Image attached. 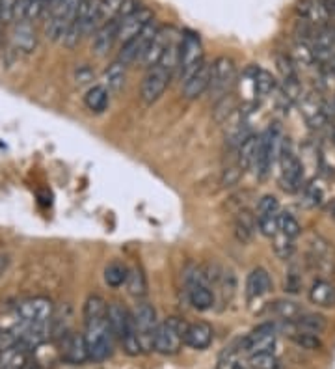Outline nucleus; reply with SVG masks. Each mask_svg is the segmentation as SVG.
Listing matches in <instances>:
<instances>
[{
    "label": "nucleus",
    "mask_w": 335,
    "mask_h": 369,
    "mask_svg": "<svg viewBox=\"0 0 335 369\" xmlns=\"http://www.w3.org/2000/svg\"><path fill=\"white\" fill-rule=\"evenodd\" d=\"M278 226H279V233L290 237V239H296L302 233V226L296 221L295 216L287 213V211H279L278 215Z\"/></svg>",
    "instance_id": "4c0bfd02"
},
{
    "label": "nucleus",
    "mask_w": 335,
    "mask_h": 369,
    "mask_svg": "<svg viewBox=\"0 0 335 369\" xmlns=\"http://www.w3.org/2000/svg\"><path fill=\"white\" fill-rule=\"evenodd\" d=\"M41 2H43V4H49V6H51L52 0H41Z\"/></svg>",
    "instance_id": "603ef678"
},
{
    "label": "nucleus",
    "mask_w": 335,
    "mask_h": 369,
    "mask_svg": "<svg viewBox=\"0 0 335 369\" xmlns=\"http://www.w3.org/2000/svg\"><path fill=\"white\" fill-rule=\"evenodd\" d=\"M177 36V32L173 26H158V30L155 32V36L149 40V43L143 47L142 54H140V60L138 64L143 67H155L158 66V62H160V57H163V52L166 51L168 43L173 40V37Z\"/></svg>",
    "instance_id": "9b49d317"
},
{
    "label": "nucleus",
    "mask_w": 335,
    "mask_h": 369,
    "mask_svg": "<svg viewBox=\"0 0 335 369\" xmlns=\"http://www.w3.org/2000/svg\"><path fill=\"white\" fill-rule=\"evenodd\" d=\"M257 148H259V136H257V134H248V136L239 144L237 164H239L242 172L254 170L255 159H257Z\"/></svg>",
    "instance_id": "a878e982"
},
{
    "label": "nucleus",
    "mask_w": 335,
    "mask_h": 369,
    "mask_svg": "<svg viewBox=\"0 0 335 369\" xmlns=\"http://www.w3.org/2000/svg\"><path fill=\"white\" fill-rule=\"evenodd\" d=\"M17 0H0V23L10 25L13 23V13H16Z\"/></svg>",
    "instance_id": "a18cd8bd"
},
{
    "label": "nucleus",
    "mask_w": 335,
    "mask_h": 369,
    "mask_svg": "<svg viewBox=\"0 0 335 369\" xmlns=\"http://www.w3.org/2000/svg\"><path fill=\"white\" fill-rule=\"evenodd\" d=\"M259 215H279V200L272 194H264L257 204V216Z\"/></svg>",
    "instance_id": "79ce46f5"
},
{
    "label": "nucleus",
    "mask_w": 335,
    "mask_h": 369,
    "mask_svg": "<svg viewBox=\"0 0 335 369\" xmlns=\"http://www.w3.org/2000/svg\"><path fill=\"white\" fill-rule=\"evenodd\" d=\"M86 324V330H84V341H86L88 348V360L90 362H105L112 356L114 353V334L110 330V324H108L107 317L99 319H90V321H84Z\"/></svg>",
    "instance_id": "f257e3e1"
},
{
    "label": "nucleus",
    "mask_w": 335,
    "mask_h": 369,
    "mask_svg": "<svg viewBox=\"0 0 335 369\" xmlns=\"http://www.w3.org/2000/svg\"><path fill=\"white\" fill-rule=\"evenodd\" d=\"M155 19V13L153 10L142 6L140 10H136L131 16L123 17V19H117V41L119 43H125V41L132 40V37L140 34V32L146 28V26Z\"/></svg>",
    "instance_id": "f8f14e48"
},
{
    "label": "nucleus",
    "mask_w": 335,
    "mask_h": 369,
    "mask_svg": "<svg viewBox=\"0 0 335 369\" xmlns=\"http://www.w3.org/2000/svg\"><path fill=\"white\" fill-rule=\"evenodd\" d=\"M170 81H172V73L166 71L164 67H149L148 73L143 75L142 84H140V99H142L143 105L151 107L163 98Z\"/></svg>",
    "instance_id": "1a4fd4ad"
},
{
    "label": "nucleus",
    "mask_w": 335,
    "mask_h": 369,
    "mask_svg": "<svg viewBox=\"0 0 335 369\" xmlns=\"http://www.w3.org/2000/svg\"><path fill=\"white\" fill-rule=\"evenodd\" d=\"M281 131L279 127H269L263 134H259V148H257V159H255V175L259 180H266V175L272 170V164L279 157L281 151Z\"/></svg>",
    "instance_id": "20e7f679"
},
{
    "label": "nucleus",
    "mask_w": 335,
    "mask_h": 369,
    "mask_svg": "<svg viewBox=\"0 0 335 369\" xmlns=\"http://www.w3.org/2000/svg\"><path fill=\"white\" fill-rule=\"evenodd\" d=\"M257 230L263 233L264 237H276L279 233L278 226V215H259L257 216Z\"/></svg>",
    "instance_id": "ea45409f"
},
{
    "label": "nucleus",
    "mask_w": 335,
    "mask_h": 369,
    "mask_svg": "<svg viewBox=\"0 0 335 369\" xmlns=\"http://www.w3.org/2000/svg\"><path fill=\"white\" fill-rule=\"evenodd\" d=\"M4 25H2V23H0V47H2V43H4Z\"/></svg>",
    "instance_id": "8fccbe9b"
},
{
    "label": "nucleus",
    "mask_w": 335,
    "mask_h": 369,
    "mask_svg": "<svg viewBox=\"0 0 335 369\" xmlns=\"http://www.w3.org/2000/svg\"><path fill=\"white\" fill-rule=\"evenodd\" d=\"M214 339V330L213 327L205 321H198V323H192L187 327V332H184V345L190 348H196V351H205V348L211 347Z\"/></svg>",
    "instance_id": "dca6fc26"
},
{
    "label": "nucleus",
    "mask_w": 335,
    "mask_h": 369,
    "mask_svg": "<svg viewBox=\"0 0 335 369\" xmlns=\"http://www.w3.org/2000/svg\"><path fill=\"white\" fill-rule=\"evenodd\" d=\"M296 327L300 330H305V332H313V334H320L324 332L326 327H328V319L320 313H307L304 312L300 315L298 319L295 321Z\"/></svg>",
    "instance_id": "2f4dec72"
},
{
    "label": "nucleus",
    "mask_w": 335,
    "mask_h": 369,
    "mask_svg": "<svg viewBox=\"0 0 335 369\" xmlns=\"http://www.w3.org/2000/svg\"><path fill=\"white\" fill-rule=\"evenodd\" d=\"M334 142H335V131H334Z\"/></svg>",
    "instance_id": "5fc2aeb1"
},
{
    "label": "nucleus",
    "mask_w": 335,
    "mask_h": 369,
    "mask_svg": "<svg viewBox=\"0 0 335 369\" xmlns=\"http://www.w3.org/2000/svg\"><path fill=\"white\" fill-rule=\"evenodd\" d=\"M307 297H310L311 304L319 308H335V286L328 280L319 278L311 283Z\"/></svg>",
    "instance_id": "412c9836"
},
{
    "label": "nucleus",
    "mask_w": 335,
    "mask_h": 369,
    "mask_svg": "<svg viewBox=\"0 0 335 369\" xmlns=\"http://www.w3.org/2000/svg\"><path fill=\"white\" fill-rule=\"evenodd\" d=\"M108 313V303L101 295H90L84 303V310H82V315H84V321H90V319H99L107 317Z\"/></svg>",
    "instance_id": "72a5a7b5"
},
{
    "label": "nucleus",
    "mask_w": 335,
    "mask_h": 369,
    "mask_svg": "<svg viewBox=\"0 0 335 369\" xmlns=\"http://www.w3.org/2000/svg\"><path fill=\"white\" fill-rule=\"evenodd\" d=\"M304 198H305V204L311 205V207H317V205L322 204V189H320L319 184L315 181H311V183L304 184Z\"/></svg>",
    "instance_id": "37998d69"
},
{
    "label": "nucleus",
    "mask_w": 335,
    "mask_h": 369,
    "mask_svg": "<svg viewBox=\"0 0 335 369\" xmlns=\"http://www.w3.org/2000/svg\"><path fill=\"white\" fill-rule=\"evenodd\" d=\"M279 183L287 192H298L304 189V166L287 142L281 144L279 151Z\"/></svg>",
    "instance_id": "423d86ee"
},
{
    "label": "nucleus",
    "mask_w": 335,
    "mask_h": 369,
    "mask_svg": "<svg viewBox=\"0 0 335 369\" xmlns=\"http://www.w3.org/2000/svg\"><path fill=\"white\" fill-rule=\"evenodd\" d=\"M255 230H257V215H254L248 209L237 211V216H235V237L242 245H246V242L254 239Z\"/></svg>",
    "instance_id": "4be33fe9"
},
{
    "label": "nucleus",
    "mask_w": 335,
    "mask_h": 369,
    "mask_svg": "<svg viewBox=\"0 0 335 369\" xmlns=\"http://www.w3.org/2000/svg\"><path fill=\"white\" fill-rule=\"evenodd\" d=\"M54 315V304L47 297H30L20 300L13 310L16 324L49 323Z\"/></svg>",
    "instance_id": "0eeeda50"
},
{
    "label": "nucleus",
    "mask_w": 335,
    "mask_h": 369,
    "mask_svg": "<svg viewBox=\"0 0 335 369\" xmlns=\"http://www.w3.org/2000/svg\"><path fill=\"white\" fill-rule=\"evenodd\" d=\"M188 303L198 312H208L211 308H214L216 297L208 286H194L188 287Z\"/></svg>",
    "instance_id": "cd10ccee"
},
{
    "label": "nucleus",
    "mask_w": 335,
    "mask_h": 369,
    "mask_svg": "<svg viewBox=\"0 0 335 369\" xmlns=\"http://www.w3.org/2000/svg\"><path fill=\"white\" fill-rule=\"evenodd\" d=\"M276 334H278V328L274 323L259 324L244 336L240 341V351L248 356L257 353H272L276 347Z\"/></svg>",
    "instance_id": "9d476101"
},
{
    "label": "nucleus",
    "mask_w": 335,
    "mask_h": 369,
    "mask_svg": "<svg viewBox=\"0 0 335 369\" xmlns=\"http://www.w3.org/2000/svg\"><path fill=\"white\" fill-rule=\"evenodd\" d=\"M188 323L181 317H168L163 323H158L155 330V341L153 348L164 356H173L181 351L184 345V332Z\"/></svg>",
    "instance_id": "7ed1b4c3"
},
{
    "label": "nucleus",
    "mask_w": 335,
    "mask_h": 369,
    "mask_svg": "<svg viewBox=\"0 0 335 369\" xmlns=\"http://www.w3.org/2000/svg\"><path fill=\"white\" fill-rule=\"evenodd\" d=\"M211 84V64L204 62V66L194 73L192 77L183 82V95L184 99H198L208 90Z\"/></svg>",
    "instance_id": "a211bd4d"
},
{
    "label": "nucleus",
    "mask_w": 335,
    "mask_h": 369,
    "mask_svg": "<svg viewBox=\"0 0 335 369\" xmlns=\"http://www.w3.org/2000/svg\"><path fill=\"white\" fill-rule=\"evenodd\" d=\"M132 319H134V327H136L138 339H140L143 353L155 351L153 341H155V330L158 327L157 310L149 303H138L136 308L132 310Z\"/></svg>",
    "instance_id": "6e6552de"
},
{
    "label": "nucleus",
    "mask_w": 335,
    "mask_h": 369,
    "mask_svg": "<svg viewBox=\"0 0 335 369\" xmlns=\"http://www.w3.org/2000/svg\"><path fill=\"white\" fill-rule=\"evenodd\" d=\"M82 37H84V32H82L81 28V23H78L76 19H73L71 25L67 26L66 36H64V40H61V45L67 47V49H75V47L81 43Z\"/></svg>",
    "instance_id": "a19ab883"
},
{
    "label": "nucleus",
    "mask_w": 335,
    "mask_h": 369,
    "mask_svg": "<svg viewBox=\"0 0 335 369\" xmlns=\"http://www.w3.org/2000/svg\"><path fill=\"white\" fill-rule=\"evenodd\" d=\"M60 358L71 365H82L84 362H88V348L82 334H75L69 330L61 336Z\"/></svg>",
    "instance_id": "ddd939ff"
},
{
    "label": "nucleus",
    "mask_w": 335,
    "mask_h": 369,
    "mask_svg": "<svg viewBox=\"0 0 335 369\" xmlns=\"http://www.w3.org/2000/svg\"><path fill=\"white\" fill-rule=\"evenodd\" d=\"M205 51L204 43L199 34L192 30H184L181 34V43H179V77L181 81H188L199 67L204 66Z\"/></svg>",
    "instance_id": "f03ea898"
},
{
    "label": "nucleus",
    "mask_w": 335,
    "mask_h": 369,
    "mask_svg": "<svg viewBox=\"0 0 335 369\" xmlns=\"http://www.w3.org/2000/svg\"><path fill=\"white\" fill-rule=\"evenodd\" d=\"M8 257L6 256H0V276H2V274H4L6 272V269H8Z\"/></svg>",
    "instance_id": "09e8293b"
},
{
    "label": "nucleus",
    "mask_w": 335,
    "mask_h": 369,
    "mask_svg": "<svg viewBox=\"0 0 335 369\" xmlns=\"http://www.w3.org/2000/svg\"><path fill=\"white\" fill-rule=\"evenodd\" d=\"M242 174L244 172L240 170L239 164H237V166H229V168H225L222 172V180H220V184H222L223 189H231V187H235V184H239Z\"/></svg>",
    "instance_id": "c03bdc74"
},
{
    "label": "nucleus",
    "mask_w": 335,
    "mask_h": 369,
    "mask_svg": "<svg viewBox=\"0 0 335 369\" xmlns=\"http://www.w3.org/2000/svg\"><path fill=\"white\" fill-rule=\"evenodd\" d=\"M290 339H293L298 347L307 348V351H317V348H320V345H322L319 339V334L305 332V330H300V328L290 336Z\"/></svg>",
    "instance_id": "58836bf2"
},
{
    "label": "nucleus",
    "mask_w": 335,
    "mask_h": 369,
    "mask_svg": "<svg viewBox=\"0 0 335 369\" xmlns=\"http://www.w3.org/2000/svg\"><path fill=\"white\" fill-rule=\"evenodd\" d=\"M244 75L254 82L255 93H259L263 98H266V95H270V93L278 90V81H276V77L270 71L263 69V67L249 66Z\"/></svg>",
    "instance_id": "aec40b11"
},
{
    "label": "nucleus",
    "mask_w": 335,
    "mask_h": 369,
    "mask_svg": "<svg viewBox=\"0 0 335 369\" xmlns=\"http://www.w3.org/2000/svg\"><path fill=\"white\" fill-rule=\"evenodd\" d=\"M125 287H127L129 295L134 298H143L148 295V280H146V274L142 272V269H138V266L129 269Z\"/></svg>",
    "instance_id": "7c9ffc66"
},
{
    "label": "nucleus",
    "mask_w": 335,
    "mask_h": 369,
    "mask_svg": "<svg viewBox=\"0 0 335 369\" xmlns=\"http://www.w3.org/2000/svg\"><path fill=\"white\" fill-rule=\"evenodd\" d=\"M290 58L295 60L296 67H304V69L317 67L315 52H313V47H311L310 41L296 40L295 45H293V54H290Z\"/></svg>",
    "instance_id": "c85d7f7f"
},
{
    "label": "nucleus",
    "mask_w": 335,
    "mask_h": 369,
    "mask_svg": "<svg viewBox=\"0 0 335 369\" xmlns=\"http://www.w3.org/2000/svg\"><path fill=\"white\" fill-rule=\"evenodd\" d=\"M11 47L19 54H32L37 47V32L30 20H16L11 30Z\"/></svg>",
    "instance_id": "2eb2a0df"
},
{
    "label": "nucleus",
    "mask_w": 335,
    "mask_h": 369,
    "mask_svg": "<svg viewBox=\"0 0 335 369\" xmlns=\"http://www.w3.org/2000/svg\"><path fill=\"white\" fill-rule=\"evenodd\" d=\"M93 78V71L88 66H82L76 69V82H88Z\"/></svg>",
    "instance_id": "de8ad7c7"
},
{
    "label": "nucleus",
    "mask_w": 335,
    "mask_h": 369,
    "mask_svg": "<svg viewBox=\"0 0 335 369\" xmlns=\"http://www.w3.org/2000/svg\"><path fill=\"white\" fill-rule=\"evenodd\" d=\"M270 291H272V278L263 266H257V269L249 272L248 278H246V297H248V300L263 297Z\"/></svg>",
    "instance_id": "6ab92c4d"
},
{
    "label": "nucleus",
    "mask_w": 335,
    "mask_h": 369,
    "mask_svg": "<svg viewBox=\"0 0 335 369\" xmlns=\"http://www.w3.org/2000/svg\"><path fill=\"white\" fill-rule=\"evenodd\" d=\"M331 102H334V107H335V95H334V101H331Z\"/></svg>",
    "instance_id": "864d4df0"
},
{
    "label": "nucleus",
    "mask_w": 335,
    "mask_h": 369,
    "mask_svg": "<svg viewBox=\"0 0 335 369\" xmlns=\"http://www.w3.org/2000/svg\"><path fill=\"white\" fill-rule=\"evenodd\" d=\"M123 0H99V16H97V28L116 20L122 11ZM95 28V30H97Z\"/></svg>",
    "instance_id": "f704fd0d"
},
{
    "label": "nucleus",
    "mask_w": 335,
    "mask_h": 369,
    "mask_svg": "<svg viewBox=\"0 0 335 369\" xmlns=\"http://www.w3.org/2000/svg\"><path fill=\"white\" fill-rule=\"evenodd\" d=\"M117 41V19L110 20L107 25L99 26L95 32H93L92 37V51L95 52L97 57H107L108 52L112 51V47Z\"/></svg>",
    "instance_id": "f3484780"
},
{
    "label": "nucleus",
    "mask_w": 335,
    "mask_h": 369,
    "mask_svg": "<svg viewBox=\"0 0 335 369\" xmlns=\"http://www.w3.org/2000/svg\"><path fill=\"white\" fill-rule=\"evenodd\" d=\"M97 16H99V0H81L78 2V10H76L75 19L81 23L84 36L95 32Z\"/></svg>",
    "instance_id": "5701e85b"
},
{
    "label": "nucleus",
    "mask_w": 335,
    "mask_h": 369,
    "mask_svg": "<svg viewBox=\"0 0 335 369\" xmlns=\"http://www.w3.org/2000/svg\"><path fill=\"white\" fill-rule=\"evenodd\" d=\"M270 312L281 321H296L304 313V308L295 300H289V298H279V300L270 304Z\"/></svg>",
    "instance_id": "c756f323"
},
{
    "label": "nucleus",
    "mask_w": 335,
    "mask_h": 369,
    "mask_svg": "<svg viewBox=\"0 0 335 369\" xmlns=\"http://www.w3.org/2000/svg\"><path fill=\"white\" fill-rule=\"evenodd\" d=\"M84 105L90 112L93 114H101L105 112L110 105V92L107 90V86L102 84H95L86 92L84 95Z\"/></svg>",
    "instance_id": "bb28decb"
},
{
    "label": "nucleus",
    "mask_w": 335,
    "mask_h": 369,
    "mask_svg": "<svg viewBox=\"0 0 335 369\" xmlns=\"http://www.w3.org/2000/svg\"><path fill=\"white\" fill-rule=\"evenodd\" d=\"M125 82H127V66L116 58L105 71V86L110 92V95H117L123 92Z\"/></svg>",
    "instance_id": "393cba45"
},
{
    "label": "nucleus",
    "mask_w": 335,
    "mask_h": 369,
    "mask_svg": "<svg viewBox=\"0 0 335 369\" xmlns=\"http://www.w3.org/2000/svg\"><path fill=\"white\" fill-rule=\"evenodd\" d=\"M129 276V266L123 265L122 262H112L110 265H107L105 269V283L112 289H117V287L125 286Z\"/></svg>",
    "instance_id": "473e14b6"
},
{
    "label": "nucleus",
    "mask_w": 335,
    "mask_h": 369,
    "mask_svg": "<svg viewBox=\"0 0 335 369\" xmlns=\"http://www.w3.org/2000/svg\"><path fill=\"white\" fill-rule=\"evenodd\" d=\"M322 102H324V101H317L313 95H305V98L302 99V102H300V107H302V114H304L305 122L310 123L311 127L320 129V127H324L326 123L330 122V119L326 118Z\"/></svg>",
    "instance_id": "b1692460"
},
{
    "label": "nucleus",
    "mask_w": 335,
    "mask_h": 369,
    "mask_svg": "<svg viewBox=\"0 0 335 369\" xmlns=\"http://www.w3.org/2000/svg\"><path fill=\"white\" fill-rule=\"evenodd\" d=\"M108 324H110V330L114 334V339L122 344L123 338L131 332L134 328V319H132V312H129L127 308L119 303L108 304V313H107Z\"/></svg>",
    "instance_id": "4468645a"
},
{
    "label": "nucleus",
    "mask_w": 335,
    "mask_h": 369,
    "mask_svg": "<svg viewBox=\"0 0 335 369\" xmlns=\"http://www.w3.org/2000/svg\"><path fill=\"white\" fill-rule=\"evenodd\" d=\"M272 248H274V254L279 257V259H290L293 254H295L296 246H295V239L283 235V233H278L276 237H272Z\"/></svg>",
    "instance_id": "c9c22d12"
},
{
    "label": "nucleus",
    "mask_w": 335,
    "mask_h": 369,
    "mask_svg": "<svg viewBox=\"0 0 335 369\" xmlns=\"http://www.w3.org/2000/svg\"><path fill=\"white\" fill-rule=\"evenodd\" d=\"M330 213H331V216H334V218H335V201H334V205H331Z\"/></svg>",
    "instance_id": "3c124183"
},
{
    "label": "nucleus",
    "mask_w": 335,
    "mask_h": 369,
    "mask_svg": "<svg viewBox=\"0 0 335 369\" xmlns=\"http://www.w3.org/2000/svg\"><path fill=\"white\" fill-rule=\"evenodd\" d=\"M300 286H302V278H300L298 272L293 269V271H289L287 278H285V291H287V293H298Z\"/></svg>",
    "instance_id": "49530a36"
},
{
    "label": "nucleus",
    "mask_w": 335,
    "mask_h": 369,
    "mask_svg": "<svg viewBox=\"0 0 335 369\" xmlns=\"http://www.w3.org/2000/svg\"><path fill=\"white\" fill-rule=\"evenodd\" d=\"M237 82V66L233 58L218 57L211 64V84L207 92L214 101L225 98Z\"/></svg>",
    "instance_id": "39448f33"
},
{
    "label": "nucleus",
    "mask_w": 335,
    "mask_h": 369,
    "mask_svg": "<svg viewBox=\"0 0 335 369\" xmlns=\"http://www.w3.org/2000/svg\"><path fill=\"white\" fill-rule=\"evenodd\" d=\"M249 369H281V362L274 353H257L248 356Z\"/></svg>",
    "instance_id": "e433bc0d"
}]
</instances>
